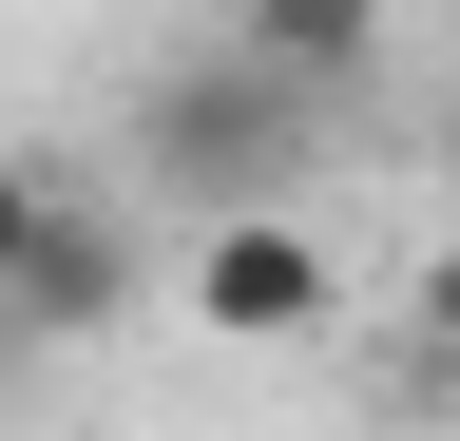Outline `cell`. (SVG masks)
<instances>
[{"instance_id":"7","label":"cell","mask_w":460,"mask_h":441,"mask_svg":"<svg viewBox=\"0 0 460 441\" xmlns=\"http://www.w3.org/2000/svg\"><path fill=\"white\" fill-rule=\"evenodd\" d=\"M20 365H39V346H20V326H0V384H20Z\"/></svg>"},{"instance_id":"8","label":"cell","mask_w":460,"mask_h":441,"mask_svg":"<svg viewBox=\"0 0 460 441\" xmlns=\"http://www.w3.org/2000/svg\"><path fill=\"white\" fill-rule=\"evenodd\" d=\"M441 192H460V116H441Z\"/></svg>"},{"instance_id":"5","label":"cell","mask_w":460,"mask_h":441,"mask_svg":"<svg viewBox=\"0 0 460 441\" xmlns=\"http://www.w3.org/2000/svg\"><path fill=\"white\" fill-rule=\"evenodd\" d=\"M39 211H58V173H39V154H0V269L39 250Z\"/></svg>"},{"instance_id":"3","label":"cell","mask_w":460,"mask_h":441,"mask_svg":"<svg viewBox=\"0 0 460 441\" xmlns=\"http://www.w3.org/2000/svg\"><path fill=\"white\" fill-rule=\"evenodd\" d=\"M326 307H345V269H326L307 211H230V231L192 250V326L211 346H307Z\"/></svg>"},{"instance_id":"6","label":"cell","mask_w":460,"mask_h":441,"mask_svg":"<svg viewBox=\"0 0 460 441\" xmlns=\"http://www.w3.org/2000/svg\"><path fill=\"white\" fill-rule=\"evenodd\" d=\"M422 346L460 365V250H422Z\"/></svg>"},{"instance_id":"2","label":"cell","mask_w":460,"mask_h":441,"mask_svg":"<svg viewBox=\"0 0 460 441\" xmlns=\"http://www.w3.org/2000/svg\"><path fill=\"white\" fill-rule=\"evenodd\" d=\"M135 288H154V250H135V211H96V192H58L39 211V250L0 269V326L58 365V346H115L135 326Z\"/></svg>"},{"instance_id":"1","label":"cell","mask_w":460,"mask_h":441,"mask_svg":"<svg viewBox=\"0 0 460 441\" xmlns=\"http://www.w3.org/2000/svg\"><path fill=\"white\" fill-rule=\"evenodd\" d=\"M288 173H307V96L288 77H250L230 39H192V58H154L135 77V192H172V211H288Z\"/></svg>"},{"instance_id":"4","label":"cell","mask_w":460,"mask_h":441,"mask_svg":"<svg viewBox=\"0 0 460 441\" xmlns=\"http://www.w3.org/2000/svg\"><path fill=\"white\" fill-rule=\"evenodd\" d=\"M384 20H402V0H230V58H250V77H288V96L326 116V96L384 58Z\"/></svg>"}]
</instances>
